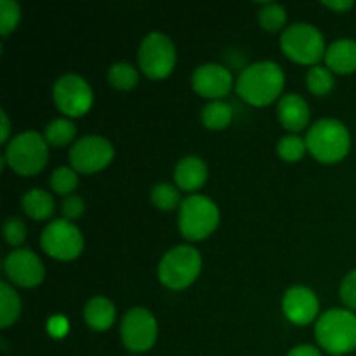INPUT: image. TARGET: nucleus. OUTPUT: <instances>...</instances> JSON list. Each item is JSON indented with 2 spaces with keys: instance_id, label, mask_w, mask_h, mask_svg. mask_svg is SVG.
<instances>
[{
  "instance_id": "nucleus-1",
  "label": "nucleus",
  "mask_w": 356,
  "mask_h": 356,
  "mask_svg": "<svg viewBox=\"0 0 356 356\" xmlns=\"http://www.w3.org/2000/svg\"><path fill=\"white\" fill-rule=\"evenodd\" d=\"M284 83V70L277 63L257 61L242 70L236 80V92L254 106H266L280 96Z\"/></svg>"
},
{
  "instance_id": "nucleus-2",
  "label": "nucleus",
  "mask_w": 356,
  "mask_h": 356,
  "mask_svg": "<svg viewBox=\"0 0 356 356\" xmlns=\"http://www.w3.org/2000/svg\"><path fill=\"white\" fill-rule=\"evenodd\" d=\"M308 152L323 163H336L350 153L351 134L346 125L336 118H322L306 134Z\"/></svg>"
},
{
  "instance_id": "nucleus-3",
  "label": "nucleus",
  "mask_w": 356,
  "mask_h": 356,
  "mask_svg": "<svg viewBox=\"0 0 356 356\" xmlns=\"http://www.w3.org/2000/svg\"><path fill=\"white\" fill-rule=\"evenodd\" d=\"M315 337L334 356L351 353L356 350V315L350 309H329L316 322Z\"/></svg>"
},
{
  "instance_id": "nucleus-4",
  "label": "nucleus",
  "mask_w": 356,
  "mask_h": 356,
  "mask_svg": "<svg viewBox=\"0 0 356 356\" xmlns=\"http://www.w3.org/2000/svg\"><path fill=\"white\" fill-rule=\"evenodd\" d=\"M3 160L14 172L21 176H35L49 160V143L35 131L21 132L7 143Z\"/></svg>"
},
{
  "instance_id": "nucleus-5",
  "label": "nucleus",
  "mask_w": 356,
  "mask_h": 356,
  "mask_svg": "<svg viewBox=\"0 0 356 356\" xmlns=\"http://www.w3.org/2000/svg\"><path fill=\"white\" fill-rule=\"evenodd\" d=\"M200 270V252L191 245H176L163 254L159 264V278L170 291H181L197 280Z\"/></svg>"
},
{
  "instance_id": "nucleus-6",
  "label": "nucleus",
  "mask_w": 356,
  "mask_h": 356,
  "mask_svg": "<svg viewBox=\"0 0 356 356\" xmlns=\"http://www.w3.org/2000/svg\"><path fill=\"white\" fill-rule=\"evenodd\" d=\"M219 225V209L204 195H190L181 202L179 232L188 240H204Z\"/></svg>"
},
{
  "instance_id": "nucleus-7",
  "label": "nucleus",
  "mask_w": 356,
  "mask_h": 356,
  "mask_svg": "<svg viewBox=\"0 0 356 356\" xmlns=\"http://www.w3.org/2000/svg\"><path fill=\"white\" fill-rule=\"evenodd\" d=\"M280 45L287 58L301 65H315L327 52L322 31L309 23H294L285 28Z\"/></svg>"
},
{
  "instance_id": "nucleus-8",
  "label": "nucleus",
  "mask_w": 356,
  "mask_h": 356,
  "mask_svg": "<svg viewBox=\"0 0 356 356\" xmlns=\"http://www.w3.org/2000/svg\"><path fill=\"white\" fill-rule=\"evenodd\" d=\"M139 68L153 80L165 79L176 66V47L162 31H152L143 38L138 49Z\"/></svg>"
},
{
  "instance_id": "nucleus-9",
  "label": "nucleus",
  "mask_w": 356,
  "mask_h": 356,
  "mask_svg": "<svg viewBox=\"0 0 356 356\" xmlns=\"http://www.w3.org/2000/svg\"><path fill=\"white\" fill-rule=\"evenodd\" d=\"M40 245L44 252L54 259L72 261L83 250V236L72 221L56 219L42 232Z\"/></svg>"
},
{
  "instance_id": "nucleus-10",
  "label": "nucleus",
  "mask_w": 356,
  "mask_h": 356,
  "mask_svg": "<svg viewBox=\"0 0 356 356\" xmlns=\"http://www.w3.org/2000/svg\"><path fill=\"white\" fill-rule=\"evenodd\" d=\"M52 97L59 110L68 117H82L90 110L94 94L86 79L75 73L61 75L52 87Z\"/></svg>"
},
{
  "instance_id": "nucleus-11",
  "label": "nucleus",
  "mask_w": 356,
  "mask_h": 356,
  "mask_svg": "<svg viewBox=\"0 0 356 356\" xmlns=\"http://www.w3.org/2000/svg\"><path fill=\"white\" fill-rule=\"evenodd\" d=\"M113 145L97 134L83 136L73 143L70 149V163L76 172H99L113 160Z\"/></svg>"
},
{
  "instance_id": "nucleus-12",
  "label": "nucleus",
  "mask_w": 356,
  "mask_h": 356,
  "mask_svg": "<svg viewBox=\"0 0 356 356\" xmlns=\"http://www.w3.org/2000/svg\"><path fill=\"white\" fill-rule=\"evenodd\" d=\"M122 343L134 353L148 351L159 336V325L152 312L146 308H132L125 313L120 325Z\"/></svg>"
},
{
  "instance_id": "nucleus-13",
  "label": "nucleus",
  "mask_w": 356,
  "mask_h": 356,
  "mask_svg": "<svg viewBox=\"0 0 356 356\" xmlns=\"http://www.w3.org/2000/svg\"><path fill=\"white\" fill-rule=\"evenodd\" d=\"M3 271L13 284L24 289L37 287L45 277L44 263L30 249L13 250L3 261Z\"/></svg>"
},
{
  "instance_id": "nucleus-14",
  "label": "nucleus",
  "mask_w": 356,
  "mask_h": 356,
  "mask_svg": "<svg viewBox=\"0 0 356 356\" xmlns=\"http://www.w3.org/2000/svg\"><path fill=\"white\" fill-rule=\"evenodd\" d=\"M191 87L200 96L212 97V101H216L232 90L233 75L226 66L219 63H205L198 66L191 75Z\"/></svg>"
},
{
  "instance_id": "nucleus-15",
  "label": "nucleus",
  "mask_w": 356,
  "mask_h": 356,
  "mask_svg": "<svg viewBox=\"0 0 356 356\" xmlns=\"http://www.w3.org/2000/svg\"><path fill=\"white\" fill-rule=\"evenodd\" d=\"M318 298L315 292L305 285H294L287 289L282 299V309L289 322L296 325L312 323L318 315Z\"/></svg>"
},
{
  "instance_id": "nucleus-16",
  "label": "nucleus",
  "mask_w": 356,
  "mask_h": 356,
  "mask_svg": "<svg viewBox=\"0 0 356 356\" xmlns=\"http://www.w3.org/2000/svg\"><path fill=\"white\" fill-rule=\"evenodd\" d=\"M278 120L287 131H302L309 122V104L299 94H287L278 101Z\"/></svg>"
},
{
  "instance_id": "nucleus-17",
  "label": "nucleus",
  "mask_w": 356,
  "mask_h": 356,
  "mask_svg": "<svg viewBox=\"0 0 356 356\" xmlns=\"http://www.w3.org/2000/svg\"><path fill=\"white\" fill-rule=\"evenodd\" d=\"M207 165L200 156L188 155L177 162L174 170V179L176 184L184 191H195L207 181Z\"/></svg>"
},
{
  "instance_id": "nucleus-18",
  "label": "nucleus",
  "mask_w": 356,
  "mask_h": 356,
  "mask_svg": "<svg viewBox=\"0 0 356 356\" xmlns=\"http://www.w3.org/2000/svg\"><path fill=\"white\" fill-rule=\"evenodd\" d=\"M325 61L329 70L341 75L356 72V40L339 38L332 42L325 52Z\"/></svg>"
},
{
  "instance_id": "nucleus-19",
  "label": "nucleus",
  "mask_w": 356,
  "mask_h": 356,
  "mask_svg": "<svg viewBox=\"0 0 356 356\" xmlns=\"http://www.w3.org/2000/svg\"><path fill=\"white\" fill-rule=\"evenodd\" d=\"M115 315L117 313H115L113 302L103 296L92 298L83 308V318H86L87 325L97 332L110 329L115 322Z\"/></svg>"
},
{
  "instance_id": "nucleus-20",
  "label": "nucleus",
  "mask_w": 356,
  "mask_h": 356,
  "mask_svg": "<svg viewBox=\"0 0 356 356\" xmlns=\"http://www.w3.org/2000/svg\"><path fill=\"white\" fill-rule=\"evenodd\" d=\"M23 211L28 218L35 219V221H44L54 214V198L51 193L40 188H33V190L26 191L23 195Z\"/></svg>"
},
{
  "instance_id": "nucleus-21",
  "label": "nucleus",
  "mask_w": 356,
  "mask_h": 356,
  "mask_svg": "<svg viewBox=\"0 0 356 356\" xmlns=\"http://www.w3.org/2000/svg\"><path fill=\"white\" fill-rule=\"evenodd\" d=\"M232 120L233 108L226 101H209L204 106V110H202V122H204L205 127L212 129V131H221V129L228 127Z\"/></svg>"
},
{
  "instance_id": "nucleus-22",
  "label": "nucleus",
  "mask_w": 356,
  "mask_h": 356,
  "mask_svg": "<svg viewBox=\"0 0 356 356\" xmlns=\"http://www.w3.org/2000/svg\"><path fill=\"white\" fill-rule=\"evenodd\" d=\"M21 313V299L7 282L0 284V327L7 329L17 322Z\"/></svg>"
},
{
  "instance_id": "nucleus-23",
  "label": "nucleus",
  "mask_w": 356,
  "mask_h": 356,
  "mask_svg": "<svg viewBox=\"0 0 356 356\" xmlns=\"http://www.w3.org/2000/svg\"><path fill=\"white\" fill-rule=\"evenodd\" d=\"M76 127L68 118H54L45 127V141L52 146H66L75 139Z\"/></svg>"
},
{
  "instance_id": "nucleus-24",
  "label": "nucleus",
  "mask_w": 356,
  "mask_h": 356,
  "mask_svg": "<svg viewBox=\"0 0 356 356\" xmlns=\"http://www.w3.org/2000/svg\"><path fill=\"white\" fill-rule=\"evenodd\" d=\"M138 70L127 61H118L108 70V82L118 90H129L138 83Z\"/></svg>"
},
{
  "instance_id": "nucleus-25",
  "label": "nucleus",
  "mask_w": 356,
  "mask_h": 356,
  "mask_svg": "<svg viewBox=\"0 0 356 356\" xmlns=\"http://www.w3.org/2000/svg\"><path fill=\"white\" fill-rule=\"evenodd\" d=\"M287 23V10L277 2H266L259 9V24L266 31H280Z\"/></svg>"
},
{
  "instance_id": "nucleus-26",
  "label": "nucleus",
  "mask_w": 356,
  "mask_h": 356,
  "mask_svg": "<svg viewBox=\"0 0 356 356\" xmlns=\"http://www.w3.org/2000/svg\"><path fill=\"white\" fill-rule=\"evenodd\" d=\"M149 198H152L153 205L160 211H172L179 205L181 197L179 190L172 186L170 183H159L152 188L149 191Z\"/></svg>"
},
{
  "instance_id": "nucleus-27",
  "label": "nucleus",
  "mask_w": 356,
  "mask_h": 356,
  "mask_svg": "<svg viewBox=\"0 0 356 356\" xmlns=\"http://www.w3.org/2000/svg\"><path fill=\"white\" fill-rule=\"evenodd\" d=\"M306 83L308 89L312 90L315 96H325L332 90L334 87V75L329 68L325 66H313L308 73H306Z\"/></svg>"
},
{
  "instance_id": "nucleus-28",
  "label": "nucleus",
  "mask_w": 356,
  "mask_h": 356,
  "mask_svg": "<svg viewBox=\"0 0 356 356\" xmlns=\"http://www.w3.org/2000/svg\"><path fill=\"white\" fill-rule=\"evenodd\" d=\"M308 149L306 146V139L299 138L296 134H287L278 141L277 145V152L285 162H296V160L302 159Z\"/></svg>"
},
{
  "instance_id": "nucleus-29",
  "label": "nucleus",
  "mask_w": 356,
  "mask_h": 356,
  "mask_svg": "<svg viewBox=\"0 0 356 356\" xmlns=\"http://www.w3.org/2000/svg\"><path fill=\"white\" fill-rule=\"evenodd\" d=\"M76 184H79V176H76V170L73 167L63 165L52 172L51 186L58 195H66L68 197L75 190Z\"/></svg>"
},
{
  "instance_id": "nucleus-30",
  "label": "nucleus",
  "mask_w": 356,
  "mask_h": 356,
  "mask_svg": "<svg viewBox=\"0 0 356 356\" xmlns=\"http://www.w3.org/2000/svg\"><path fill=\"white\" fill-rule=\"evenodd\" d=\"M21 19V7L16 0H0V33L7 37Z\"/></svg>"
},
{
  "instance_id": "nucleus-31",
  "label": "nucleus",
  "mask_w": 356,
  "mask_h": 356,
  "mask_svg": "<svg viewBox=\"0 0 356 356\" xmlns=\"http://www.w3.org/2000/svg\"><path fill=\"white\" fill-rule=\"evenodd\" d=\"M3 238L10 245H19L26 238V225L19 218H7L3 222Z\"/></svg>"
},
{
  "instance_id": "nucleus-32",
  "label": "nucleus",
  "mask_w": 356,
  "mask_h": 356,
  "mask_svg": "<svg viewBox=\"0 0 356 356\" xmlns=\"http://www.w3.org/2000/svg\"><path fill=\"white\" fill-rule=\"evenodd\" d=\"M339 294L344 306H348L350 309H356V270H353L351 273H348L346 277H344L339 289Z\"/></svg>"
},
{
  "instance_id": "nucleus-33",
  "label": "nucleus",
  "mask_w": 356,
  "mask_h": 356,
  "mask_svg": "<svg viewBox=\"0 0 356 356\" xmlns=\"http://www.w3.org/2000/svg\"><path fill=\"white\" fill-rule=\"evenodd\" d=\"M83 211H86V204H83L82 198L76 197V195L65 197L61 205V212L66 221H75V219H79L83 214Z\"/></svg>"
},
{
  "instance_id": "nucleus-34",
  "label": "nucleus",
  "mask_w": 356,
  "mask_h": 356,
  "mask_svg": "<svg viewBox=\"0 0 356 356\" xmlns=\"http://www.w3.org/2000/svg\"><path fill=\"white\" fill-rule=\"evenodd\" d=\"M70 325H68V320L65 318L63 315H56L51 316L47 322V330L52 337H65L66 332H68Z\"/></svg>"
},
{
  "instance_id": "nucleus-35",
  "label": "nucleus",
  "mask_w": 356,
  "mask_h": 356,
  "mask_svg": "<svg viewBox=\"0 0 356 356\" xmlns=\"http://www.w3.org/2000/svg\"><path fill=\"white\" fill-rule=\"evenodd\" d=\"M287 356H322L320 351L316 350L312 344H301V346H296L289 351Z\"/></svg>"
},
{
  "instance_id": "nucleus-36",
  "label": "nucleus",
  "mask_w": 356,
  "mask_h": 356,
  "mask_svg": "<svg viewBox=\"0 0 356 356\" xmlns=\"http://www.w3.org/2000/svg\"><path fill=\"white\" fill-rule=\"evenodd\" d=\"M323 6L329 7V9L337 10V13H344V10H350L353 7V2L351 0H323Z\"/></svg>"
},
{
  "instance_id": "nucleus-37",
  "label": "nucleus",
  "mask_w": 356,
  "mask_h": 356,
  "mask_svg": "<svg viewBox=\"0 0 356 356\" xmlns=\"http://www.w3.org/2000/svg\"><path fill=\"white\" fill-rule=\"evenodd\" d=\"M0 120H2V136H0V143L6 145V143L9 141V134H10V122H9V117H7L6 110L0 111Z\"/></svg>"
}]
</instances>
